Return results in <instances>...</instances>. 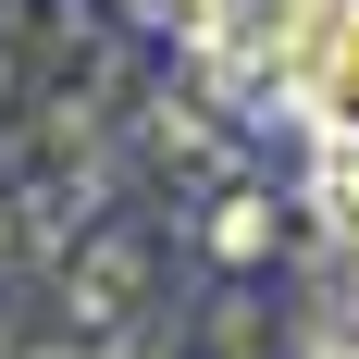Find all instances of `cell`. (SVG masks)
Wrapping results in <instances>:
<instances>
[{
	"label": "cell",
	"mask_w": 359,
	"mask_h": 359,
	"mask_svg": "<svg viewBox=\"0 0 359 359\" xmlns=\"http://www.w3.org/2000/svg\"><path fill=\"white\" fill-rule=\"evenodd\" d=\"M285 87L323 137H359V0H297L285 25Z\"/></svg>",
	"instance_id": "obj_1"
},
{
	"label": "cell",
	"mask_w": 359,
	"mask_h": 359,
	"mask_svg": "<svg viewBox=\"0 0 359 359\" xmlns=\"http://www.w3.org/2000/svg\"><path fill=\"white\" fill-rule=\"evenodd\" d=\"M211 13V37H285L297 25V0H198Z\"/></svg>",
	"instance_id": "obj_3"
},
{
	"label": "cell",
	"mask_w": 359,
	"mask_h": 359,
	"mask_svg": "<svg viewBox=\"0 0 359 359\" xmlns=\"http://www.w3.org/2000/svg\"><path fill=\"white\" fill-rule=\"evenodd\" d=\"M323 223L359 248V137H323Z\"/></svg>",
	"instance_id": "obj_2"
},
{
	"label": "cell",
	"mask_w": 359,
	"mask_h": 359,
	"mask_svg": "<svg viewBox=\"0 0 359 359\" xmlns=\"http://www.w3.org/2000/svg\"><path fill=\"white\" fill-rule=\"evenodd\" d=\"M334 359H359V347H334Z\"/></svg>",
	"instance_id": "obj_4"
}]
</instances>
